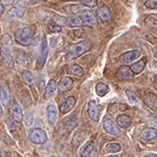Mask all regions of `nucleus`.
Returning <instances> with one entry per match:
<instances>
[{
    "label": "nucleus",
    "instance_id": "36",
    "mask_svg": "<svg viewBox=\"0 0 157 157\" xmlns=\"http://www.w3.org/2000/svg\"><path fill=\"white\" fill-rule=\"evenodd\" d=\"M3 11H4V7H3V6H2L1 3H0V16L3 14Z\"/></svg>",
    "mask_w": 157,
    "mask_h": 157
},
{
    "label": "nucleus",
    "instance_id": "39",
    "mask_svg": "<svg viewBox=\"0 0 157 157\" xmlns=\"http://www.w3.org/2000/svg\"><path fill=\"white\" fill-rule=\"evenodd\" d=\"M154 87H155V89L157 90V78L154 81Z\"/></svg>",
    "mask_w": 157,
    "mask_h": 157
},
{
    "label": "nucleus",
    "instance_id": "7",
    "mask_svg": "<svg viewBox=\"0 0 157 157\" xmlns=\"http://www.w3.org/2000/svg\"><path fill=\"white\" fill-rule=\"evenodd\" d=\"M134 77V73L132 72L130 67H128L127 65H123L118 68L117 72H116V78L118 80H131Z\"/></svg>",
    "mask_w": 157,
    "mask_h": 157
},
{
    "label": "nucleus",
    "instance_id": "35",
    "mask_svg": "<svg viewBox=\"0 0 157 157\" xmlns=\"http://www.w3.org/2000/svg\"><path fill=\"white\" fill-rule=\"evenodd\" d=\"M44 1H47V0H30V3L35 4V3H39V2H44Z\"/></svg>",
    "mask_w": 157,
    "mask_h": 157
},
{
    "label": "nucleus",
    "instance_id": "2",
    "mask_svg": "<svg viewBox=\"0 0 157 157\" xmlns=\"http://www.w3.org/2000/svg\"><path fill=\"white\" fill-rule=\"evenodd\" d=\"M91 47V43L88 41H83L81 43H78V44H75L72 46L69 47V49L67 50V54L65 56V60L69 61L72 59H75V58L80 57L83 54L87 52L88 50L90 49Z\"/></svg>",
    "mask_w": 157,
    "mask_h": 157
},
{
    "label": "nucleus",
    "instance_id": "15",
    "mask_svg": "<svg viewBox=\"0 0 157 157\" xmlns=\"http://www.w3.org/2000/svg\"><path fill=\"white\" fill-rule=\"evenodd\" d=\"M1 103L6 107L11 104V93H10V89L6 85H3L1 87Z\"/></svg>",
    "mask_w": 157,
    "mask_h": 157
},
{
    "label": "nucleus",
    "instance_id": "6",
    "mask_svg": "<svg viewBox=\"0 0 157 157\" xmlns=\"http://www.w3.org/2000/svg\"><path fill=\"white\" fill-rule=\"evenodd\" d=\"M102 107L98 106L95 101H90L88 103V114L94 121H98L100 118V111Z\"/></svg>",
    "mask_w": 157,
    "mask_h": 157
},
{
    "label": "nucleus",
    "instance_id": "38",
    "mask_svg": "<svg viewBox=\"0 0 157 157\" xmlns=\"http://www.w3.org/2000/svg\"><path fill=\"white\" fill-rule=\"evenodd\" d=\"M2 115V106H1V101H0V116Z\"/></svg>",
    "mask_w": 157,
    "mask_h": 157
},
{
    "label": "nucleus",
    "instance_id": "16",
    "mask_svg": "<svg viewBox=\"0 0 157 157\" xmlns=\"http://www.w3.org/2000/svg\"><path fill=\"white\" fill-rule=\"evenodd\" d=\"M57 83L54 80H50L48 84L46 85V89H45V98H50L56 94L57 91Z\"/></svg>",
    "mask_w": 157,
    "mask_h": 157
},
{
    "label": "nucleus",
    "instance_id": "30",
    "mask_svg": "<svg viewBox=\"0 0 157 157\" xmlns=\"http://www.w3.org/2000/svg\"><path fill=\"white\" fill-rule=\"evenodd\" d=\"M21 75H22V78H23L27 84H33V83H34V75H32V72L27 71V70H24Z\"/></svg>",
    "mask_w": 157,
    "mask_h": 157
},
{
    "label": "nucleus",
    "instance_id": "24",
    "mask_svg": "<svg viewBox=\"0 0 157 157\" xmlns=\"http://www.w3.org/2000/svg\"><path fill=\"white\" fill-rule=\"evenodd\" d=\"M95 91H97L98 97H104L109 92V86L104 84V83H98L95 86Z\"/></svg>",
    "mask_w": 157,
    "mask_h": 157
},
{
    "label": "nucleus",
    "instance_id": "11",
    "mask_svg": "<svg viewBox=\"0 0 157 157\" xmlns=\"http://www.w3.org/2000/svg\"><path fill=\"white\" fill-rule=\"evenodd\" d=\"M140 137L145 140H153L157 137V130L154 128H144L140 132Z\"/></svg>",
    "mask_w": 157,
    "mask_h": 157
},
{
    "label": "nucleus",
    "instance_id": "31",
    "mask_svg": "<svg viewBox=\"0 0 157 157\" xmlns=\"http://www.w3.org/2000/svg\"><path fill=\"white\" fill-rule=\"evenodd\" d=\"M81 2V4L89 7H93L98 4V0H78Z\"/></svg>",
    "mask_w": 157,
    "mask_h": 157
},
{
    "label": "nucleus",
    "instance_id": "27",
    "mask_svg": "<svg viewBox=\"0 0 157 157\" xmlns=\"http://www.w3.org/2000/svg\"><path fill=\"white\" fill-rule=\"evenodd\" d=\"M127 108V106L124 105V104L121 103H115L112 104V105L109 107V112L110 113H114V112H118V111H123Z\"/></svg>",
    "mask_w": 157,
    "mask_h": 157
},
{
    "label": "nucleus",
    "instance_id": "33",
    "mask_svg": "<svg viewBox=\"0 0 157 157\" xmlns=\"http://www.w3.org/2000/svg\"><path fill=\"white\" fill-rule=\"evenodd\" d=\"M49 30L52 33H60L61 30H62V27L58 23H56V22H52V23L49 24Z\"/></svg>",
    "mask_w": 157,
    "mask_h": 157
},
{
    "label": "nucleus",
    "instance_id": "44",
    "mask_svg": "<svg viewBox=\"0 0 157 157\" xmlns=\"http://www.w3.org/2000/svg\"><path fill=\"white\" fill-rule=\"evenodd\" d=\"M0 54H1V47H0Z\"/></svg>",
    "mask_w": 157,
    "mask_h": 157
},
{
    "label": "nucleus",
    "instance_id": "14",
    "mask_svg": "<svg viewBox=\"0 0 157 157\" xmlns=\"http://www.w3.org/2000/svg\"><path fill=\"white\" fill-rule=\"evenodd\" d=\"M98 17L102 22H109L111 20V13L107 6H101L98 11Z\"/></svg>",
    "mask_w": 157,
    "mask_h": 157
},
{
    "label": "nucleus",
    "instance_id": "41",
    "mask_svg": "<svg viewBox=\"0 0 157 157\" xmlns=\"http://www.w3.org/2000/svg\"><path fill=\"white\" fill-rule=\"evenodd\" d=\"M154 56H155V58H157V50H155V52H154Z\"/></svg>",
    "mask_w": 157,
    "mask_h": 157
},
{
    "label": "nucleus",
    "instance_id": "32",
    "mask_svg": "<svg viewBox=\"0 0 157 157\" xmlns=\"http://www.w3.org/2000/svg\"><path fill=\"white\" fill-rule=\"evenodd\" d=\"M145 6L147 9H150V10H156L157 9V0H147L145 2Z\"/></svg>",
    "mask_w": 157,
    "mask_h": 157
},
{
    "label": "nucleus",
    "instance_id": "29",
    "mask_svg": "<svg viewBox=\"0 0 157 157\" xmlns=\"http://www.w3.org/2000/svg\"><path fill=\"white\" fill-rule=\"evenodd\" d=\"M126 94H127L129 101H130L132 104H134V105H137V104H139V98L136 97L135 93L132 92L131 90H126Z\"/></svg>",
    "mask_w": 157,
    "mask_h": 157
},
{
    "label": "nucleus",
    "instance_id": "22",
    "mask_svg": "<svg viewBox=\"0 0 157 157\" xmlns=\"http://www.w3.org/2000/svg\"><path fill=\"white\" fill-rule=\"evenodd\" d=\"M145 104L153 110H157V98L155 95H152V93L145 98Z\"/></svg>",
    "mask_w": 157,
    "mask_h": 157
},
{
    "label": "nucleus",
    "instance_id": "40",
    "mask_svg": "<svg viewBox=\"0 0 157 157\" xmlns=\"http://www.w3.org/2000/svg\"><path fill=\"white\" fill-rule=\"evenodd\" d=\"M107 157H120V156H117V155H110V156H107Z\"/></svg>",
    "mask_w": 157,
    "mask_h": 157
},
{
    "label": "nucleus",
    "instance_id": "5",
    "mask_svg": "<svg viewBox=\"0 0 157 157\" xmlns=\"http://www.w3.org/2000/svg\"><path fill=\"white\" fill-rule=\"evenodd\" d=\"M47 55H48V46H47L46 38H43L41 45H40V55L38 58V66L42 67L44 65L45 61L47 59Z\"/></svg>",
    "mask_w": 157,
    "mask_h": 157
},
{
    "label": "nucleus",
    "instance_id": "9",
    "mask_svg": "<svg viewBox=\"0 0 157 157\" xmlns=\"http://www.w3.org/2000/svg\"><path fill=\"white\" fill-rule=\"evenodd\" d=\"M75 105V98L73 97H69L65 98V101H63V103H61L59 109L62 113H68L69 111L72 110Z\"/></svg>",
    "mask_w": 157,
    "mask_h": 157
},
{
    "label": "nucleus",
    "instance_id": "37",
    "mask_svg": "<svg viewBox=\"0 0 157 157\" xmlns=\"http://www.w3.org/2000/svg\"><path fill=\"white\" fill-rule=\"evenodd\" d=\"M145 157H157L156 154H149V155H147Z\"/></svg>",
    "mask_w": 157,
    "mask_h": 157
},
{
    "label": "nucleus",
    "instance_id": "42",
    "mask_svg": "<svg viewBox=\"0 0 157 157\" xmlns=\"http://www.w3.org/2000/svg\"><path fill=\"white\" fill-rule=\"evenodd\" d=\"M63 1H75V0H63Z\"/></svg>",
    "mask_w": 157,
    "mask_h": 157
},
{
    "label": "nucleus",
    "instance_id": "21",
    "mask_svg": "<svg viewBox=\"0 0 157 157\" xmlns=\"http://www.w3.org/2000/svg\"><path fill=\"white\" fill-rule=\"evenodd\" d=\"M67 73L72 75H77V77H82L83 75V69L80 65L72 64L67 68Z\"/></svg>",
    "mask_w": 157,
    "mask_h": 157
},
{
    "label": "nucleus",
    "instance_id": "13",
    "mask_svg": "<svg viewBox=\"0 0 157 157\" xmlns=\"http://www.w3.org/2000/svg\"><path fill=\"white\" fill-rule=\"evenodd\" d=\"M11 111H12V115L14 117V120L16 121H22L23 120V114H22V110H21V107L19 106L18 103L14 102L12 104V108H11Z\"/></svg>",
    "mask_w": 157,
    "mask_h": 157
},
{
    "label": "nucleus",
    "instance_id": "26",
    "mask_svg": "<svg viewBox=\"0 0 157 157\" xmlns=\"http://www.w3.org/2000/svg\"><path fill=\"white\" fill-rule=\"evenodd\" d=\"M106 151L110 152V153H116V152H120L121 151V145L117 143H109L106 145L105 147Z\"/></svg>",
    "mask_w": 157,
    "mask_h": 157
},
{
    "label": "nucleus",
    "instance_id": "43",
    "mask_svg": "<svg viewBox=\"0 0 157 157\" xmlns=\"http://www.w3.org/2000/svg\"><path fill=\"white\" fill-rule=\"evenodd\" d=\"M0 157H1V150H0Z\"/></svg>",
    "mask_w": 157,
    "mask_h": 157
},
{
    "label": "nucleus",
    "instance_id": "25",
    "mask_svg": "<svg viewBox=\"0 0 157 157\" xmlns=\"http://www.w3.org/2000/svg\"><path fill=\"white\" fill-rule=\"evenodd\" d=\"M93 147H94V144L93 141H89V143L86 145L84 148L81 151V157H88L90 155V153L93 150Z\"/></svg>",
    "mask_w": 157,
    "mask_h": 157
},
{
    "label": "nucleus",
    "instance_id": "10",
    "mask_svg": "<svg viewBox=\"0 0 157 157\" xmlns=\"http://www.w3.org/2000/svg\"><path fill=\"white\" fill-rule=\"evenodd\" d=\"M58 87L61 91L63 92H66V91L71 90L73 88V80L69 77H64L60 80L59 84H58Z\"/></svg>",
    "mask_w": 157,
    "mask_h": 157
},
{
    "label": "nucleus",
    "instance_id": "8",
    "mask_svg": "<svg viewBox=\"0 0 157 157\" xmlns=\"http://www.w3.org/2000/svg\"><path fill=\"white\" fill-rule=\"evenodd\" d=\"M103 126L106 132L111 134V135H118V133H120V130H118L117 126H116L114 121L112 120H110V118H105L103 123Z\"/></svg>",
    "mask_w": 157,
    "mask_h": 157
},
{
    "label": "nucleus",
    "instance_id": "45",
    "mask_svg": "<svg viewBox=\"0 0 157 157\" xmlns=\"http://www.w3.org/2000/svg\"><path fill=\"white\" fill-rule=\"evenodd\" d=\"M52 157H58V156H52Z\"/></svg>",
    "mask_w": 157,
    "mask_h": 157
},
{
    "label": "nucleus",
    "instance_id": "3",
    "mask_svg": "<svg viewBox=\"0 0 157 157\" xmlns=\"http://www.w3.org/2000/svg\"><path fill=\"white\" fill-rule=\"evenodd\" d=\"M29 139L32 140V143L37 145H44L47 141V134L42 129L35 128L29 132Z\"/></svg>",
    "mask_w": 157,
    "mask_h": 157
},
{
    "label": "nucleus",
    "instance_id": "12",
    "mask_svg": "<svg viewBox=\"0 0 157 157\" xmlns=\"http://www.w3.org/2000/svg\"><path fill=\"white\" fill-rule=\"evenodd\" d=\"M81 16H82L83 20H84V24L86 25H95L97 24V18L94 17V15L92 14L90 11H86V10H83L81 12Z\"/></svg>",
    "mask_w": 157,
    "mask_h": 157
},
{
    "label": "nucleus",
    "instance_id": "20",
    "mask_svg": "<svg viewBox=\"0 0 157 157\" xmlns=\"http://www.w3.org/2000/svg\"><path fill=\"white\" fill-rule=\"evenodd\" d=\"M84 24V20H83L81 15H77V16H73L68 18L67 20V25L69 26H81V25Z\"/></svg>",
    "mask_w": 157,
    "mask_h": 157
},
{
    "label": "nucleus",
    "instance_id": "1",
    "mask_svg": "<svg viewBox=\"0 0 157 157\" xmlns=\"http://www.w3.org/2000/svg\"><path fill=\"white\" fill-rule=\"evenodd\" d=\"M35 35H36V26L32 25V26L22 27L16 30L15 33V40L20 45H30L34 42Z\"/></svg>",
    "mask_w": 157,
    "mask_h": 157
},
{
    "label": "nucleus",
    "instance_id": "28",
    "mask_svg": "<svg viewBox=\"0 0 157 157\" xmlns=\"http://www.w3.org/2000/svg\"><path fill=\"white\" fill-rule=\"evenodd\" d=\"M145 23L150 27L157 26V15H150L145 20Z\"/></svg>",
    "mask_w": 157,
    "mask_h": 157
},
{
    "label": "nucleus",
    "instance_id": "23",
    "mask_svg": "<svg viewBox=\"0 0 157 157\" xmlns=\"http://www.w3.org/2000/svg\"><path fill=\"white\" fill-rule=\"evenodd\" d=\"M64 10L66 11V13L71 15H77L78 13L83 11L82 6H78V4H68V6H64Z\"/></svg>",
    "mask_w": 157,
    "mask_h": 157
},
{
    "label": "nucleus",
    "instance_id": "18",
    "mask_svg": "<svg viewBox=\"0 0 157 157\" xmlns=\"http://www.w3.org/2000/svg\"><path fill=\"white\" fill-rule=\"evenodd\" d=\"M116 124H117L121 128H128L131 126L132 121H131V118L129 117L128 115L121 114L120 116H117V118H116Z\"/></svg>",
    "mask_w": 157,
    "mask_h": 157
},
{
    "label": "nucleus",
    "instance_id": "17",
    "mask_svg": "<svg viewBox=\"0 0 157 157\" xmlns=\"http://www.w3.org/2000/svg\"><path fill=\"white\" fill-rule=\"evenodd\" d=\"M58 110L57 107L54 105H48V107L46 109V115H47V120L50 124H55L56 120H57V115H58Z\"/></svg>",
    "mask_w": 157,
    "mask_h": 157
},
{
    "label": "nucleus",
    "instance_id": "34",
    "mask_svg": "<svg viewBox=\"0 0 157 157\" xmlns=\"http://www.w3.org/2000/svg\"><path fill=\"white\" fill-rule=\"evenodd\" d=\"M30 120H33V116L29 115V117L25 120V124H26V126H30L33 124V123H30Z\"/></svg>",
    "mask_w": 157,
    "mask_h": 157
},
{
    "label": "nucleus",
    "instance_id": "4",
    "mask_svg": "<svg viewBox=\"0 0 157 157\" xmlns=\"http://www.w3.org/2000/svg\"><path fill=\"white\" fill-rule=\"evenodd\" d=\"M140 57V52L138 50L134 49V50H130V52H124L123 55L120 56V61L123 64H131L133 61H135L136 59Z\"/></svg>",
    "mask_w": 157,
    "mask_h": 157
},
{
    "label": "nucleus",
    "instance_id": "19",
    "mask_svg": "<svg viewBox=\"0 0 157 157\" xmlns=\"http://www.w3.org/2000/svg\"><path fill=\"white\" fill-rule=\"evenodd\" d=\"M145 66H146V59H141L140 61H138V62L132 64V66L130 68L134 75H137V73H140L145 69Z\"/></svg>",
    "mask_w": 157,
    "mask_h": 157
}]
</instances>
